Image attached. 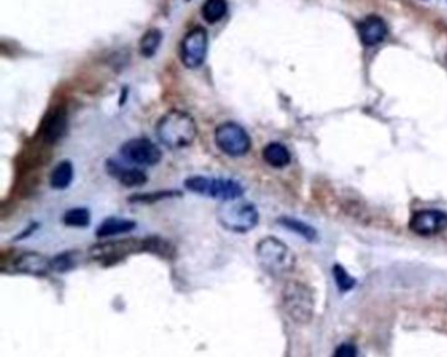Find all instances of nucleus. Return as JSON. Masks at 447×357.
I'll use <instances>...</instances> for the list:
<instances>
[{
  "label": "nucleus",
  "mask_w": 447,
  "mask_h": 357,
  "mask_svg": "<svg viewBox=\"0 0 447 357\" xmlns=\"http://www.w3.org/2000/svg\"><path fill=\"white\" fill-rule=\"evenodd\" d=\"M197 133V125L192 115L181 110L168 111L156 125V135L160 142L172 150L191 145Z\"/></svg>",
  "instance_id": "nucleus-1"
},
{
  "label": "nucleus",
  "mask_w": 447,
  "mask_h": 357,
  "mask_svg": "<svg viewBox=\"0 0 447 357\" xmlns=\"http://www.w3.org/2000/svg\"><path fill=\"white\" fill-rule=\"evenodd\" d=\"M361 40L368 45L374 46L381 43L387 36V26L381 17L370 16L365 19L360 25Z\"/></svg>",
  "instance_id": "nucleus-12"
},
{
  "label": "nucleus",
  "mask_w": 447,
  "mask_h": 357,
  "mask_svg": "<svg viewBox=\"0 0 447 357\" xmlns=\"http://www.w3.org/2000/svg\"><path fill=\"white\" fill-rule=\"evenodd\" d=\"M144 252V239L128 238L120 241H111L104 244H97L89 249V255L95 261L108 263L119 262L129 254Z\"/></svg>",
  "instance_id": "nucleus-8"
},
{
  "label": "nucleus",
  "mask_w": 447,
  "mask_h": 357,
  "mask_svg": "<svg viewBox=\"0 0 447 357\" xmlns=\"http://www.w3.org/2000/svg\"><path fill=\"white\" fill-rule=\"evenodd\" d=\"M209 36L205 28L196 26L188 33L180 45V59L186 68L201 67L208 56Z\"/></svg>",
  "instance_id": "nucleus-7"
},
{
  "label": "nucleus",
  "mask_w": 447,
  "mask_h": 357,
  "mask_svg": "<svg viewBox=\"0 0 447 357\" xmlns=\"http://www.w3.org/2000/svg\"><path fill=\"white\" fill-rule=\"evenodd\" d=\"M171 195H177L175 192H171V191H161V192H158V194H150V195H138V197H134V198L130 199V200H133V202H154V200H159V199L167 198V197H171Z\"/></svg>",
  "instance_id": "nucleus-26"
},
{
  "label": "nucleus",
  "mask_w": 447,
  "mask_h": 357,
  "mask_svg": "<svg viewBox=\"0 0 447 357\" xmlns=\"http://www.w3.org/2000/svg\"><path fill=\"white\" fill-rule=\"evenodd\" d=\"M185 187L194 194L219 199L224 202L241 198L244 189L239 182L227 178H213L204 175H194L185 181Z\"/></svg>",
  "instance_id": "nucleus-4"
},
{
  "label": "nucleus",
  "mask_w": 447,
  "mask_h": 357,
  "mask_svg": "<svg viewBox=\"0 0 447 357\" xmlns=\"http://www.w3.org/2000/svg\"><path fill=\"white\" fill-rule=\"evenodd\" d=\"M72 180H74V167L67 160L56 164V167L50 173V186L54 190L67 189L71 185Z\"/></svg>",
  "instance_id": "nucleus-17"
},
{
  "label": "nucleus",
  "mask_w": 447,
  "mask_h": 357,
  "mask_svg": "<svg viewBox=\"0 0 447 357\" xmlns=\"http://www.w3.org/2000/svg\"><path fill=\"white\" fill-rule=\"evenodd\" d=\"M278 222H280L283 228L294 232L298 236L303 237L304 239H307V241H315L316 237H318L316 230L313 229L311 225H308L307 222H302V220L283 216V217L278 219Z\"/></svg>",
  "instance_id": "nucleus-19"
},
{
  "label": "nucleus",
  "mask_w": 447,
  "mask_h": 357,
  "mask_svg": "<svg viewBox=\"0 0 447 357\" xmlns=\"http://www.w3.org/2000/svg\"><path fill=\"white\" fill-rule=\"evenodd\" d=\"M67 126V117L64 108H58L49 115L45 125H44V140L49 144H54L58 142L66 131Z\"/></svg>",
  "instance_id": "nucleus-14"
},
{
  "label": "nucleus",
  "mask_w": 447,
  "mask_h": 357,
  "mask_svg": "<svg viewBox=\"0 0 447 357\" xmlns=\"http://www.w3.org/2000/svg\"><path fill=\"white\" fill-rule=\"evenodd\" d=\"M332 272L335 276L336 284L340 288V291L345 292V291H349L356 286V280L351 278V275L340 264H336Z\"/></svg>",
  "instance_id": "nucleus-23"
},
{
  "label": "nucleus",
  "mask_w": 447,
  "mask_h": 357,
  "mask_svg": "<svg viewBox=\"0 0 447 357\" xmlns=\"http://www.w3.org/2000/svg\"><path fill=\"white\" fill-rule=\"evenodd\" d=\"M12 267L15 269V271L21 274L42 276V275H46L48 271L51 269V261L45 255L39 254L34 252H26L23 254L17 255L12 262Z\"/></svg>",
  "instance_id": "nucleus-11"
},
{
  "label": "nucleus",
  "mask_w": 447,
  "mask_h": 357,
  "mask_svg": "<svg viewBox=\"0 0 447 357\" xmlns=\"http://www.w3.org/2000/svg\"><path fill=\"white\" fill-rule=\"evenodd\" d=\"M282 306L293 322L298 325L310 324L315 311L311 289L301 281L290 280L282 289Z\"/></svg>",
  "instance_id": "nucleus-3"
},
{
  "label": "nucleus",
  "mask_w": 447,
  "mask_h": 357,
  "mask_svg": "<svg viewBox=\"0 0 447 357\" xmlns=\"http://www.w3.org/2000/svg\"><path fill=\"white\" fill-rule=\"evenodd\" d=\"M121 155L130 162L144 167L156 165L161 160L159 147L146 138H136L126 142L121 147Z\"/></svg>",
  "instance_id": "nucleus-9"
},
{
  "label": "nucleus",
  "mask_w": 447,
  "mask_h": 357,
  "mask_svg": "<svg viewBox=\"0 0 447 357\" xmlns=\"http://www.w3.org/2000/svg\"><path fill=\"white\" fill-rule=\"evenodd\" d=\"M258 211L248 202H224L219 209V222L226 229L236 233H247L258 224Z\"/></svg>",
  "instance_id": "nucleus-5"
},
{
  "label": "nucleus",
  "mask_w": 447,
  "mask_h": 357,
  "mask_svg": "<svg viewBox=\"0 0 447 357\" xmlns=\"http://www.w3.org/2000/svg\"><path fill=\"white\" fill-rule=\"evenodd\" d=\"M136 224L133 220L122 219V217H109L100 224L97 228L96 236L99 238L112 237L117 234L130 233L136 229Z\"/></svg>",
  "instance_id": "nucleus-15"
},
{
  "label": "nucleus",
  "mask_w": 447,
  "mask_h": 357,
  "mask_svg": "<svg viewBox=\"0 0 447 357\" xmlns=\"http://www.w3.org/2000/svg\"><path fill=\"white\" fill-rule=\"evenodd\" d=\"M161 38H163V34L159 29L152 28L150 31L144 33V37L141 38V42H139L141 54L146 58H151V56H155L158 48H159L160 43H161Z\"/></svg>",
  "instance_id": "nucleus-20"
},
{
  "label": "nucleus",
  "mask_w": 447,
  "mask_h": 357,
  "mask_svg": "<svg viewBox=\"0 0 447 357\" xmlns=\"http://www.w3.org/2000/svg\"><path fill=\"white\" fill-rule=\"evenodd\" d=\"M263 159L273 167H285L290 164V152L281 143H269L263 150Z\"/></svg>",
  "instance_id": "nucleus-16"
},
{
  "label": "nucleus",
  "mask_w": 447,
  "mask_h": 357,
  "mask_svg": "<svg viewBox=\"0 0 447 357\" xmlns=\"http://www.w3.org/2000/svg\"><path fill=\"white\" fill-rule=\"evenodd\" d=\"M333 357H357V348L351 343H343L336 348Z\"/></svg>",
  "instance_id": "nucleus-25"
},
{
  "label": "nucleus",
  "mask_w": 447,
  "mask_h": 357,
  "mask_svg": "<svg viewBox=\"0 0 447 357\" xmlns=\"http://www.w3.org/2000/svg\"><path fill=\"white\" fill-rule=\"evenodd\" d=\"M227 11H228L227 0H206L202 6L201 14L208 23L216 24L227 15Z\"/></svg>",
  "instance_id": "nucleus-18"
},
{
  "label": "nucleus",
  "mask_w": 447,
  "mask_h": 357,
  "mask_svg": "<svg viewBox=\"0 0 447 357\" xmlns=\"http://www.w3.org/2000/svg\"><path fill=\"white\" fill-rule=\"evenodd\" d=\"M108 172L120 181L121 185L126 187H136L142 186L147 182V175L144 170L136 169V167H121L120 164L109 161L108 162Z\"/></svg>",
  "instance_id": "nucleus-13"
},
{
  "label": "nucleus",
  "mask_w": 447,
  "mask_h": 357,
  "mask_svg": "<svg viewBox=\"0 0 447 357\" xmlns=\"http://www.w3.org/2000/svg\"><path fill=\"white\" fill-rule=\"evenodd\" d=\"M409 229L418 236H434L447 229V214L438 209L416 212L409 222Z\"/></svg>",
  "instance_id": "nucleus-10"
},
{
  "label": "nucleus",
  "mask_w": 447,
  "mask_h": 357,
  "mask_svg": "<svg viewBox=\"0 0 447 357\" xmlns=\"http://www.w3.org/2000/svg\"><path fill=\"white\" fill-rule=\"evenodd\" d=\"M216 143L221 151L231 157L247 155L252 147L247 131L235 122H224L216 128Z\"/></svg>",
  "instance_id": "nucleus-6"
},
{
  "label": "nucleus",
  "mask_w": 447,
  "mask_h": 357,
  "mask_svg": "<svg viewBox=\"0 0 447 357\" xmlns=\"http://www.w3.org/2000/svg\"><path fill=\"white\" fill-rule=\"evenodd\" d=\"M74 264H75V261H72V255H69L67 253L59 254L54 259H51V269L59 272L70 270L74 267Z\"/></svg>",
  "instance_id": "nucleus-24"
},
{
  "label": "nucleus",
  "mask_w": 447,
  "mask_h": 357,
  "mask_svg": "<svg viewBox=\"0 0 447 357\" xmlns=\"http://www.w3.org/2000/svg\"><path fill=\"white\" fill-rule=\"evenodd\" d=\"M62 220H64V225H67V227L84 228V227H88L91 222V214H89L87 208L76 207V208H71V209L66 211Z\"/></svg>",
  "instance_id": "nucleus-21"
},
{
  "label": "nucleus",
  "mask_w": 447,
  "mask_h": 357,
  "mask_svg": "<svg viewBox=\"0 0 447 357\" xmlns=\"http://www.w3.org/2000/svg\"><path fill=\"white\" fill-rule=\"evenodd\" d=\"M144 250L160 255V257H164V258H169L171 255H174V247H171L169 242L159 237H150L144 239Z\"/></svg>",
  "instance_id": "nucleus-22"
},
{
  "label": "nucleus",
  "mask_w": 447,
  "mask_h": 357,
  "mask_svg": "<svg viewBox=\"0 0 447 357\" xmlns=\"http://www.w3.org/2000/svg\"><path fill=\"white\" fill-rule=\"evenodd\" d=\"M256 255L261 269L272 276H283L296 267V255L278 238H263L257 244Z\"/></svg>",
  "instance_id": "nucleus-2"
}]
</instances>
